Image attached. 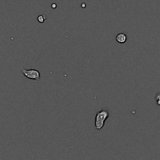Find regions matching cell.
<instances>
[{
    "mask_svg": "<svg viewBox=\"0 0 160 160\" xmlns=\"http://www.w3.org/2000/svg\"><path fill=\"white\" fill-rule=\"evenodd\" d=\"M46 20V16L45 15H40L38 17V22H40V23H44L45 21Z\"/></svg>",
    "mask_w": 160,
    "mask_h": 160,
    "instance_id": "cell-4",
    "label": "cell"
},
{
    "mask_svg": "<svg viewBox=\"0 0 160 160\" xmlns=\"http://www.w3.org/2000/svg\"><path fill=\"white\" fill-rule=\"evenodd\" d=\"M155 101H156L157 105H160V92L157 93V95L155 96Z\"/></svg>",
    "mask_w": 160,
    "mask_h": 160,
    "instance_id": "cell-5",
    "label": "cell"
},
{
    "mask_svg": "<svg viewBox=\"0 0 160 160\" xmlns=\"http://www.w3.org/2000/svg\"><path fill=\"white\" fill-rule=\"evenodd\" d=\"M127 35L125 34H124V33H120V34H117L116 37V42H118V43H120V44L125 43V42H127Z\"/></svg>",
    "mask_w": 160,
    "mask_h": 160,
    "instance_id": "cell-3",
    "label": "cell"
},
{
    "mask_svg": "<svg viewBox=\"0 0 160 160\" xmlns=\"http://www.w3.org/2000/svg\"><path fill=\"white\" fill-rule=\"evenodd\" d=\"M109 112L107 109H102L96 113V122H95V126L96 130L102 129L104 125H105V120L109 118Z\"/></svg>",
    "mask_w": 160,
    "mask_h": 160,
    "instance_id": "cell-1",
    "label": "cell"
},
{
    "mask_svg": "<svg viewBox=\"0 0 160 160\" xmlns=\"http://www.w3.org/2000/svg\"><path fill=\"white\" fill-rule=\"evenodd\" d=\"M23 74L24 77H26L27 78L31 79V80H37L39 81L41 79V74L38 70H34V69H31V70H25L23 69L22 70Z\"/></svg>",
    "mask_w": 160,
    "mask_h": 160,
    "instance_id": "cell-2",
    "label": "cell"
}]
</instances>
